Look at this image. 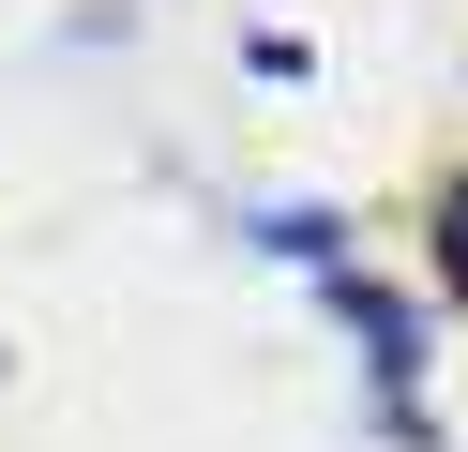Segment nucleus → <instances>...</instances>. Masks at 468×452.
Wrapping results in <instances>:
<instances>
[{"instance_id": "1", "label": "nucleus", "mask_w": 468, "mask_h": 452, "mask_svg": "<svg viewBox=\"0 0 468 452\" xmlns=\"http://www.w3.org/2000/svg\"><path fill=\"white\" fill-rule=\"evenodd\" d=\"M438 257H453V287H468V196H453V226H438Z\"/></svg>"}]
</instances>
